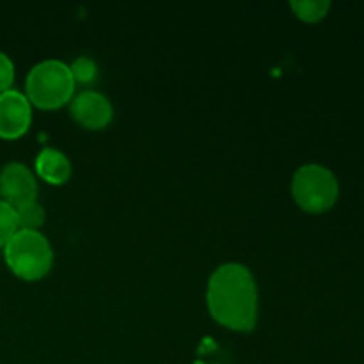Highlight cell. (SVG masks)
I'll return each instance as SVG.
<instances>
[{"label": "cell", "instance_id": "obj_1", "mask_svg": "<svg viewBox=\"0 0 364 364\" xmlns=\"http://www.w3.org/2000/svg\"><path fill=\"white\" fill-rule=\"evenodd\" d=\"M206 304L215 322L238 333L258 323V288L252 272L242 263H224L208 279Z\"/></svg>", "mask_w": 364, "mask_h": 364}, {"label": "cell", "instance_id": "obj_2", "mask_svg": "<svg viewBox=\"0 0 364 364\" xmlns=\"http://www.w3.org/2000/svg\"><path fill=\"white\" fill-rule=\"evenodd\" d=\"M28 102L39 109H59L71 102L75 80L70 66L59 59H46L31 68L25 80Z\"/></svg>", "mask_w": 364, "mask_h": 364}, {"label": "cell", "instance_id": "obj_3", "mask_svg": "<svg viewBox=\"0 0 364 364\" xmlns=\"http://www.w3.org/2000/svg\"><path fill=\"white\" fill-rule=\"evenodd\" d=\"M4 259L14 276L25 281H38L52 269L53 251L43 233L18 230L4 245Z\"/></svg>", "mask_w": 364, "mask_h": 364}, {"label": "cell", "instance_id": "obj_4", "mask_svg": "<svg viewBox=\"0 0 364 364\" xmlns=\"http://www.w3.org/2000/svg\"><path fill=\"white\" fill-rule=\"evenodd\" d=\"M291 196L304 212L323 213L336 205L340 185L331 169L320 164H306L291 178Z\"/></svg>", "mask_w": 364, "mask_h": 364}, {"label": "cell", "instance_id": "obj_5", "mask_svg": "<svg viewBox=\"0 0 364 364\" xmlns=\"http://www.w3.org/2000/svg\"><path fill=\"white\" fill-rule=\"evenodd\" d=\"M38 181L25 164L9 162L0 169V199L18 208L36 201Z\"/></svg>", "mask_w": 364, "mask_h": 364}, {"label": "cell", "instance_id": "obj_6", "mask_svg": "<svg viewBox=\"0 0 364 364\" xmlns=\"http://www.w3.org/2000/svg\"><path fill=\"white\" fill-rule=\"evenodd\" d=\"M32 123V107L27 96L16 89L0 92V137L18 139Z\"/></svg>", "mask_w": 364, "mask_h": 364}, {"label": "cell", "instance_id": "obj_7", "mask_svg": "<svg viewBox=\"0 0 364 364\" xmlns=\"http://www.w3.org/2000/svg\"><path fill=\"white\" fill-rule=\"evenodd\" d=\"M70 114L80 127L87 130H102L112 121L114 109L107 96L87 89L71 98Z\"/></svg>", "mask_w": 364, "mask_h": 364}, {"label": "cell", "instance_id": "obj_8", "mask_svg": "<svg viewBox=\"0 0 364 364\" xmlns=\"http://www.w3.org/2000/svg\"><path fill=\"white\" fill-rule=\"evenodd\" d=\"M36 173L50 185H63L71 176V162L55 148H43L36 156Z\"/></svg>", "mask_w": 364, "mask_h": 364}, {"label": "cell", "instance_id": "obj_9", "mask_svg": "<svg viewBox=\"0 0 364 364\" xmlns=\"http://www.w3.org/2000/svg\"><path fill=\"white\" fill-rule=\"evenodd\" d=\"M14 213H16L18 230L39 231V228L45 224V219H46L45 208H43L38 201H32V203H27V205L18 206V208H14Z\"/></svg>", "mask_w": 364, "mask_h": 364}, {"label": "cell", "instance_id": "obj_10", "mask_svg": "<svg viewBox=\"0 0 364 364\" xmlns=\"http://www.w3.org/2000/svg\"><path fill=\"white\" fill-rule=\"evenodd\" d=\"M290 7L301 20L313 23L326 16L327 11L331 9V2L329 0H291Z\"/></svg>", "mask_w": 364, "mask_h": 364}, {"label": "cell", "instance_id": "obj_11", "mask_svg": "<svg viewBox=\"0 0 364 364\" xmlns=\"http://www.w3.org/2000/svg\"><path fill=\"white\" fill-rule=\"evenodd\" d=\"M71 75H73L75 84H84L89 85L96 80V75H98V68H96V63L91 59V57H78V59L73 60V64L70 66Z\"/></svg>", "mask_w": 364, "mask_h": 364}, {"label": "cell", "instance_id": "obj_12", "mask_svg": "<svg viewBox=\"0 0 364 364\" xmlns=\"http://www.w3.org/2000/svg\"><path fill=\"white\" fill-rule=\"evenodd\" d=\"M16 231H18V223H16V213H14V208L0 199V247H4Z\"/></svg>", "mask_w": 364, "mask_h": 364}, {"label": "cell", "instance_id": "obj_13", "mask_svg": "<svg viewBox=\"0 0 364 364\" xmlns=\"http://www.w3.org/2000/svg\"><path fill=\"white\" fill-rule=\"evenodd\" d=\"M14 82V64L7 53L0 52V92L11 89Z\"/></svg>", "mask_w": 364, "mask_h": 364}]
</instances>
